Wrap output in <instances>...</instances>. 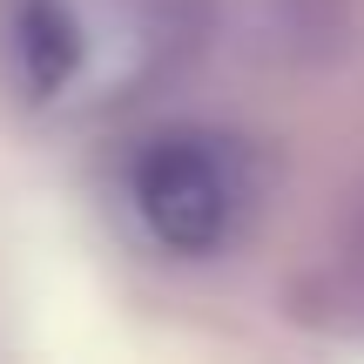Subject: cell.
I'll return each mask as SVG.
<instances>
[{
  "mask_svg": "<svg viewBox=\"0 0 364 364\" xmlns=\"http://www.w3.org/2000/svg\"><path fill=\"white\" fill-rule=\"evenodd\" d=\"M129 209L169 257H223L257 216V156L223 129H162L129 162Z\"/></svg>",
  "mask_w": 364,
  "mask_h": 364,
  "instance_id": "1",
  "label": "cell"
},
{
  "mask_svg": "<svg viewBox=\"0 0 364 364\" xmlns=\"http://www.w3.org/2000/svg\"><path fill=\"white\" fill-rule=\"evenodd\" d=\"M88 41L68 0H0V75L21 102H54L75 88Z\"/></svg>",
  "mask_w": 364,
  "mask_h": 364,
  "instance_id": "2",
  "label": "cell"
},
{
  "mask_svg": "<svg viewBox=\"0 0 364 364\" xmlns=\"http://www.w3.org/2000/svg\"><path fill=\"white\" fill-rule=\"evenodd\" d=\"M297 317L331 338H358L364 344V203L344 216L338 243L317 257V270L297 284Z\"/></svg>",
  "mask_w": 364,
  "mask_h": 364,
  "instance_id": "3",
  "label": "cell"
}]
</instances>
